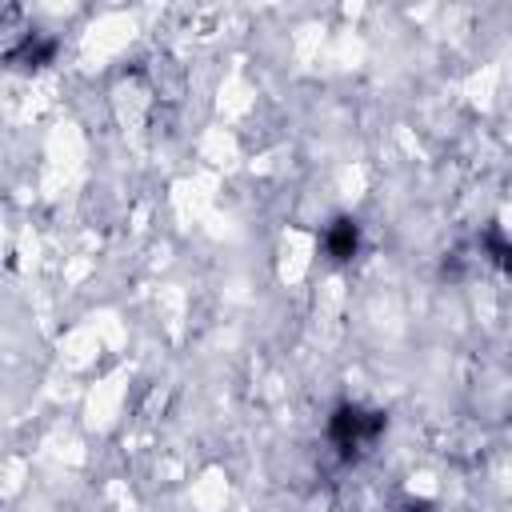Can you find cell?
<instances>
[{
	"label": "cell",
	"instance_id": "1",
	"mask_svg": "<svg viewBox=\"0 0 512 512\" xmlns=\"http://www.w3.org/2000/svg\"><path fill=\"white\" fill-rule=\"evenodd\" d=\"M384 428H388V416L380 408H364V404H348V400L336 404L328 416V440L344 464H356L360 456H368L372 444L384 436Z\"/></svg>",
	"mask_w": 512,
	"mask_h": 512
},
{
	"label": "cell",
	"instance_id": "2",
	"mask_svg": "<svg viewBox=\"0 0 512 512\" xmlns=\"http://www.w3.org/2000/svg\"><path fill=\"white\" fill-rule=\"evenodd\" d=\"M324 252L332 264H348L356 260L360 252V224L352 216H336L328 228H324Z\"/></svg>",
	"mask_w": 512,
	"mask_h": 512
},
{
	"label": "cell",
	"instance_id": "3",
	"mask_svg": "<svg viewBox=\"0 0 512 512\" xmlns=\"http://www.w3.org/2000/svg\"><path fill=\"white\" fill-rule=\"evenodd\" d=\"M52 56H56V40L44 32H24L8 48V64H16V68H44Z\"/></svg>",
	"mask_w": 512,
	"mask_h": 512
},
{
	"label": "cell",
	"instance_id": "4",
	"mask_svg": "<svg viewBox=\"0 0 512 512\" xmlns=\"http://www.w3.org/2000/svg\"><path fill=\"white\" fill-rule=\"evenodd\" d=\"M480 252L500 268V272H512V236H504L500 224H488L484 236H480Z\"/></svg>",
	"mask_w": 512,
	"mask_h": 512
},
{
	"label": "cell",
	"instance_id": "5",
	"mask_svg": "<svg viewBox=\"0 0 512 512\" xmlns=\"http://www.w3.org/2000/svg\"><path fill=\"white\" fill-rule=\"evenodd\" d=\"M396 512H432V504L428 500H404Z\"/></svg>",
	"mask_w": 512,
	"mask_h": 512
}]
</instances>
